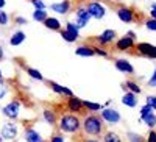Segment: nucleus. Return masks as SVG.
Here are the masks:
<instances>
[{"label": "nucleus", "mask_w": 156, "mask_h": 142, "mask_svg": "<svg viewBox=\"0 0 156 142\" xmlns=\"http://www.w3.org/2000/svg\"><path fill=\"white\" fill-rule=\"evenodd\" d=\"M25 72H27V75L30 76V78H33V80H37V81L44 80V75L37 69H34V67H25Z\"/></svg>", "instance_id": "25"}, {"label": "nucleus", "mask_w": 156, "mask_h": 142, "mask_svg": "<svg viewBox=\"0 0 156 142\" xmlns=\"http://www.w3.org/2000/svg\"><path fill=\"white\" fill-rule=\"evenodd\" d=\"M59 34H61V37H62V39L66 41V42H75V41L78 39L76 36H73V34H72V33H69L67 30H61V31H59Z\"/></svg>", "instance_id": "30"}, {"label": "nucleus", "mask_w": 156, "mask_h": 142, "mask_svg": "<svg viewBox=\"0 0 156 142\" xmlns=\"http://www.w3.org/2000/svg\"><path fill=\"white\" fill-rule=\"evenodd\" d=\"M50 142H66V139H64L62 133H55V134H51Z\"/></svg>", "instance_id": "35"}, {"label": "nucleus", "mask_w": 156, "mask_h": 142, "mask_svg": "<svg viewBox=\"0 0 156 142\" xmlns=\"http://www.w3.org/2000/svg\"><path fill=\"white\" fill-rule=\"evenodd\" d=\"M140 120L148 128H151V130L156 126V114L153 112V108L150 105H147V103L140 108Z\"/></svg>", "instance_id": "3"}, {"label": "nucleus", "mask_w": 156, "mask_h": 142, "mask_svg": "<svg viewBox=\"0 0 156 142\" xmlns=\"http://www.w3.org/2000/svg\"><path fill=\"white\" fill-rule=\"evenodd\" d=\"M25 39H27V34H25L23 31H20V30H17V31H14V33L11 34L9 44H11L12 47H17V45H20Z\"/></svg>", "instance_id": "19"}, {"label": "nucleus", "mask_w": 156, "mask_h": 142, "mask_svg": "<svg viewBox=\"0 0 156 142\" xmlns=\"http://www.w3.org/2000/svg\"><path fill=\"white\" fill-rule=\"evenodd\" d=\"M114 67L119 70V72H122V73H125V75H133L134 73V67H133V64L129 62L128 59H125V58H119V59H115L114 61Z\"/></svg>", "instance_id": "11"}, {"label": "nucleus", "mask_w": 156, "mask_h": 142, "mask_svg": "<svg viewBox=\"0 0 156 142\" xmlns=\"http://www.w3.org/2000/svg\"><path fill=\"white\" fill-rule=\"evenodd\" d=\"M75 53L78 56H83V58H90V56H94V48L92 47H89V45H80V47H76L75 48Z\"/></svg>", "instance_id": "21"}, {"label": "nucleus", "mask_w": 156, "mask_h": 142, "mask_svg": "<svg viewBox=\"0 0 156 142\" xmlns=\"http://www.w3.org/2000/svg\"><path fill=\"white\" fill-rule=\"evenodd\" d=\"M8 22H9V16L2 9V11H0V25H3V27H5V25H8Z\"/></svg>", "instance_id": "34"}, {"label": "nucleus", "mask_w": 156, "mask_h": 142, "mask_svg": "<svg viewBox=\"0 0 156 142\" xmlns=\"http://www.w3.org/2000/svg\"><path fill=\"white\" fill-rule=\"evenodd\" d=\"M145 27L150 30V31H156V19H147L145 20Z\"/></svg>", "instance_id": "33"}, {"label": "nucleus", "mask_w": 156, "mask_h": 142, "mask_svg": "<svg viewBox=\"0 0 156 142\" xmlns=\"http://www.w3.org/2000/svg\"><path fill=\"white\" fill-rule=\"evenodd\" d=\"M64 30H67L69 33H72L73 36H76V37H80V27L75 23V22H67L66 23V28Z\"/></svg>", "instance_id": "29"}, {"label": "nucleus", "mask_w": 156, "mask_h": 142, "mask_svg": "<svg viewBox=\"0 0 156 142\" xmlns=\"http://www.w3.org/2000/svg\"><path fill=\"white\" fill-rule=\"evenodd\" d=\"M90 19H92V17H90V14L87 12V8L86 6H78L76 8V11H75V23L80 28L87 27Z\"/></svg>", "instance_id": "7"}, {"label": "nucleus", "mask_w": 156, "mask_h": 142, "mask_svg": "<svg viewBox=\"0 0 156 142\" xmlns=\"http://www.w3.org/2000/svg\"><path fill=\"white\" fill-rule=\"evenodd\" d=\"M23 139H25V142H44L42 134L36 128H31V126L23 130Z\"/></svg>", "instance_id": "14"}, {"label": "nucleus", "mask_w": 156, "mask_h": 142, "mask_svg": "<svg viewBox=\"0 0 156 142\" xmlns=\"http://www.w3.org/2000/svg\"><path fill=\"white\" fill-rule=\"evenodd\" d=\"M83 142H100L98 139H84Z\"/></svg>", "instance_id": "44"}, {"label": "nucleus", "mask_w": 156, "mask_h": 142, "mask_svg": "<svg viewBox=\"0 0 156 142\" xmlns=\"http://www.w3.org/2000/svg\"><path fill=\"white\" fill-rule=\"evenodd\" d=\"M48 16H47V12H45V9H34V12H33V19L36 20V22H45V19H47Z\"/></svg>", "instance_id": "28"}, {"label": "nucleus", "mask_w": 156, "mask_h": 142, "mask_svg": "<svg viewBox=\"0 0 156 142\" xmlns=\"http://www.w3.org/2000/svg\"><path fill=\"white\" fill-rule=\"evenodd\" d=\"M2 112L5 117H8L11 120H16L19 117V112H20V101H17V100L9 101L8 105H5L2 108Z\"/></svg>", "instance_id": "5"}, {"label": "nucleus", "mask_w": 156, "mask_h": 142, "mask_svg": "<svg viewBox=\"0 0 156 142\" xmlns=\"http://www.w3.org/2000/svg\"><path fill=\"white\" fill-rule=\"evenodd\" d=\"M147 83H148V86H151V87H156V67H154V72H153V75L150 76V80H148Z\"/></svg>", "instance_id": "38"}, {"label": "nucleus", "mask_w": 156, "mask_h": 142, "mask_svg": "<svg viewBox=\"0 0 156 142\" xmlns=\"http://www.w3.org/2000/svg\"><path fill=\"white\" fill-rule=\"evenodd\" d=\"M151 19H156V3H151V11H150Z\"/></svg>", "instance_id": "41"}, {"label": "nucleus", "mask_w": 156, "mask_h": 142, "mask_svg": "<svg viewBox=\"0 0 156 142\" xmlns=\"http://www.w3.org/2000/svg\"><path fill=\"white\" fill-rule=\"evenodd\" d=\"M92 48H94V53H95V55H98V56H103V58H106V56L109 55V53H108V51H106L105 48H103V47H98V45H94Z\"/></svg>", "instance_id": "32"}, {"label": "nucleus", "mask_w": 156, "mask_h": 142, "mask_svg": "<svg viewBox=\"0 0 156 142\" xmlns=\"http://www.w3.org/2000/svg\"><path fill=\"white\" fill-rule=\"evenodd\" d=\"M83 105H84V108L89 111V112H98V111H101L103 108V105H100V103H95V101H90V100H83Z\"/></svg>", "instance_id": "23"}, {"label": "nucleus", "mask_w": 156, "mask_h": 142, "mask_svg": "<svg viewBox=\"0 0 156 142\" xmlns=\"http://www.w3.org/2000/svg\"><path fill=\"white\" fill-rule=\"evenodd\" d=\"M115 31L114 30H105L101 34H98L95 39H97V42L100 44V45H108V44H112L114 41H115Z\"/></svg>", "instance_id": "16"}, {"label": "nucleus", "mask_w": 156, "mask_h": 142, "mask_svg": "<svg viewBox=\"0 0 156 142\" xmlns=\"http://www.w3.org/2000/svg\"><path fill=\"white\" fill-rule=\"evenodd\" d=\"M42 117H44L45 123H48L50 126H53V125L58 123V119H56L55 111H51V109H48V108H45V109L42 111Z\"/></svg>", "instance_id": "20"}, {"label": "nucleus", "mask_w": 156, "mask_h": 142, "mask_svg": "<svg viewBox=\"0 0 156 142\" xmlns=\"http://www.w3.org/2000/svg\"><path fill=\"white\" fill-rule=\"evenodd\" d=\"M103 142H122V139L114 131H106L105 134H103Z\"/></svg>", "instance_id": "26"}, {"label": "nucleus", "mask_w": 156, "mask_h": 142, "mask_svg": "<svg viewBox=\"0 0 156 142\" xmlns=\"http://www.w3.org/2000/svg\"><path fill=\"white\" fill-rule=\"evenodd\" d=\"M105 120H103L100 115L97 114H87L83 117V131L87 136H100L103 133V128H105Z\"/></svg>", "instance_id": "2"}, {"label": "nucleus", "mask_w": 156, "mask_h": 142, "mask_svg": "<svg viewBox=\"0 0 156 142\" xmlns=\"http://www.w3.org/2000/svg\"><path fill=\"white\" fill-rule=\"evenodd\" d=\"M44 25H45V28H48V30H53V31H61V22L56 19V17H47L45 19V22H44Z\"/></svg>", "instance_id": "22"}, {"label": "nucleus", "mask_w": 156, "mask_h": 142, "mask_svg": "<svg viewBox=\"0 0 156 142\" xmlns=\"http://www.w3.org/2000/svg\"><path fill=\"white\" fill-rule=\"evenodd\" d=\"M125 87L128 89L129 92H133V94H136V95H139V94L142 92L140 86H139L136 81H133V80H126V81H125ZM125 87H123V89H125Z\"/></svg>", "instance_id": "24"}, {"label": "nucleus", "mask_w": 156, "mask_h": 142, "mask_svg": "<svg viewBox=\"0 0 156 142\" xmlns=\"http://www.w3.org/2000/svg\"><path fill=\"white\" fill-rule=\"evenodd\" d=\"M66 108L69 109V112L78 114V112H81L84 109V105H83V100L81 98H78V97L73 95V97H69L66 100Z\"/></svg>", "instance_id": "13"}, {"label": "nucleus", "mask_w": 156, "mask_h": 142, "mask_svg": "<svg viewBox=\"0 0 156 142\" xmlns=\"http://www.w3.org/2000/svg\"><path fill=\"white\" fill-rule=\"evenodd\" d=\"M0 134L3 136V139L6 140H14L19 134V128L14 122H6L3 126H2V131H0Z\"/></svg>", "instance_id": "9"}, {"label": "nucleus", "mask_w": 156, "mask_h": 142, "mask_svg": "<svg viewBox=\"0 0 156 142\" xmlns=\"http://www.w3.org/2000/svg\"><path fill=\"white\" fill-rule=\"evenodd\" d=\"M147 105H150L153 108V111H156V95H148L147 97Z\"/></svg>", "instance_id": "36"}, {"label": "nucleus", "mask_w": 156, "mask_h": 142, "mask_svg": "<svg viewBox=\"0 0 156 142\" xmlns=\"http://www.w3.org/2000/svg\"><path fill=\"white\" fill-rule=\"evenodd\" d=\"M147 142H156V131L154 130H150V133L147 136Z\"/></svg>", "instance_id": "39"}, {"label": "nucleus", "mask_w": 156, "mask_h": 142, "mask_svg": "<svg viewBox=\"0 0 156 142\" xmlns=\"http://www.w3.org/2000/svg\"><path fill=\"white\" fill-rule=\"evenodd\" d=\"M126 34H128L129 37H133V39H134V37H136V34H134V31H128Z\"/></svg>", "instance_id": "45"}, {"label": "nucleus", "mask_w": 156, "mask_h": 142, "mask_svg": "<svg viewBox=\"0 0 156 142\" xmlns=\"http://www.w3.org/2000/svg\"><path fill=\"white\" fill-rule=\"evenodd\" d=\"M44 142H47V140H44Z\"/></svg>", "instance_id": "49"}, {"label": "nucleus", "mask_w": 156, "mask_h": 142, "mask_svg": "<svg viewBox=\"0 0 156 142\" xmlns=\"http://www.w3.org/2000/svg\"><path fill=\"white\" fill-rule=\"evenodd\" d=\"M5 5H6V0H0V11L5 8Z\"/></svg>", "instance_id": "42"}, {"label": "nucleus", "mask_w": 156, "mask_h": 142, "mask_svg": "<svg viewBox=\"0 0 156 142\" xmlns=\"http://www.w3.org/2000/svg\"><path fill=\"white\" fill-rule=\"evenodd\" d=\"M0 142H3V136L2 134H0Z\"/></svg>", "instance_id": "47"}, {"label": "nucleus", "mask_w": 156, "mask_h": 142, "mask_svg": "<svg viewBox=\"0 0 156 142\" xmlns=\"http://www.w3.org/2000/svg\"><path fill=\"white\" fill-rule=\"evenodd\" d=\"M126 137L129 142H147V137H144L139 133H134V131H128L126 133Z\"/></svg>", "instance_id": "27"}, {"label": "nucleus", "mask_w": 156, "mask_h": 142, "mask_svg": "<svg viewBox=\"0 0 156 142\" xmlns=\"http://www.w3.org/2000/svg\"><path fill=\"white\" fill-rule=\"evenodd\" d=\"M31 3L34 5V8L36 9H45L47 6H45V3L42 2V0H31Z\"/></svg>", "instance_id": "37"}, {"label": "nucleus", "mask_w": 156, "mask_h": 142, "mask_svg": "<svg viewBox=\"0 0 156 142\" xmlns=\"http://www.w3.org/2000/svg\"><path fill=\"white\" fill-rule=\"evenodd\" d=\"M8 92H9V86H8V83H6L5 80H0V100L5 98V97L8 95Z\"/></svg>", "instance_id": "31"}, {"label": "nucleus", "mask_w": 156, "mask_h": 142, "mask_svg": "<svg viewBox=\"0 0 156 142\" xmlns=\"http://www.w3.org/2000/svg\"><path fill=\"white\" fill-rule=\"evenodd\" d=\"M48 84V87L53 91L55 94H58V95H62V97H73V92H72V89L70 87H67V86H62V84H58L56 81H48L47 83Z\"/></svg>", "instance_id": "12"}, {"label": "nucleus", "mask_w": 156, "mask_h": 142, "mask_svg": "<svg viewBox=\"0 0 156 142\" xmlns=\"http://www.w3.org/2000/svg\"><path fill=\"white\" fill-rule=\"evenodd\" d=\"M111 2H122V0H111Z\"/></svg>", "instance_id": "48"}, {"label": "nucleus", "mask_w": 156, "mask_h": 142, "mask_svg": "<svg viewBox=\"0 0 156 142\" xmlns=\"http://www.w3.org/2000/svg\"><path fill=\"white\" fill-rule=\"evenodd\" d=\"M117 17H119L123 23H131L134 20V12L128 6H120L119 9H117Z\"/></svg>", "instance_id": "15"}, {"label": "nucleus", "mask_w": 156, "mask_h": 142, "mask_svg": "<svg viewBox=\"0 0 156 142\" xmlns=\"http://www.w3.org/2000/svg\"><path fill=\"white\" fill-rule=\"evenodd\" d=\"M14 22H16L17 25H27V22H28V20L25 19V17H16V19H14Z\"/></svg>", "instance_id": "40"}, {"label": "nucleus", "mask_w": 156, "mask_h": 142, "mask_svg": "<svg viewBox=\"0 0 156 142\" xmlns=\"http://www.w3.org/2000/svg\"><path fill=\"white\" fill-rule=\"evenodd\" d=\"M86 8H87V12L90 14V17L92 19H103L105 17V14H106V8L103 6L101 3H98V2H89L87 5H86Z\"/></svg>", "instance_id": "8"}, {"label": "nucleus", "mask_w": 156, "mask_h": 142, "mask_svg": "<svg viewBox=\"0 0 156 142\" xmlns=\"http://www.w3.org/2000/svg\"><path fill=\"white\" fill-rule=\"evenodd\" d=\"M3 56H5V51H3V47L0 45V59H3Z\"/></svg>", "instance_id": "43"}, {"label": "nucleus", "mask_w": 156, "mask_h": 142, "mask_svg": "<svg viewBox=\"0 0 156 142\" xmlns=\"http://www.w3.org/2000/svg\"><path fill=\"white\" fill-rule=\"evenodd\" d=\"M100 117L106 123H109V125H115V123H119L122 120L120 112L117 109H114V108H103L100 111Z\"/></svg>", "instance_id": "4"}, {"label": "nucleus", "mask_w": 156, "mask_h": 142, "mask_svg": "<svg viewBox=\"0 0 156 142\" xmlns=\"http://www.w3.org/2000/svg\"><path fill=\"white\" fill-rule=\"evenodd\" d=\"M58 128L61 133L66 134H76L83 130V120L76 114H62L58 119Z\"/></svg>", "instance_id": "1"}, {"label": "nucleus", "mask_w": 156, "mask_h": 142, "mask_svg": "<svg viewBox=\"0 0 156 142\" xmlns=\"http://www.w3.org/2000/svg\"><path fill=\"white\" fill-rule=\"evenodd\" d=\"M131 48H136V42L133 37H129L128 34H125L123 37H119V39L115 41V50L119 51H128Z\"/></svg>", "instance_id": "10"}, {"label": "nucleus", "mask_w": 156, "mask_h": 142, "mask_svg": "<svg viewBox=\"0 0 156 142\" xmlns=\"http://www.w3.org/2000/svg\"><path fill=\"white\" fill-rule=\"evenodd\" d=\"M50 9L53 11V12H58V14L64 16V14H67L69 9H70V2H69V0H61V2L51 3L50 5Z\"/></svg>", "instance_id": "17"}, {"label": "nucleus", "mask_w": 156, "mask_h": 142, "mask_svg": "<svg viewBox=\"0 0 156 142\" xmlns=\"http://www.w3.org/2000/svg\"><path fill=\"white\" fill-rule=\"evenodd\" d=\"M122 103H123L125 106H128V108H136V106H137V95L128 91V92L123 94V97H122Z\"/></svg>", "instance_id": "18"}, {"label": "nucleus", "mask_w": 156, "mask_h": 142, "mask_svg": "<svg viewBox=\"0 0 156 142\" xmlns=\"http://www.w3.org/2000/svg\"><path fill=\"white\" fill-rule=\"evenodd\" d=\"M136 50L139 55L145 56L148 59H156V45H153L150 42H137Z\"/></svg>", "instance_id": "6"}, {"label": "nucleus", "mask_w": 156, "mask_h": 142, "mask_svg": "<svg viewBox=\"0 0 156 142\" xmlns=\"http://www.w3.org/2000/svg\"><path fill=\"white\" fill-rule=\"evenodd\" d=\"M0 80H3V70H2V67H0Z\"/></svg>", "instance_id": "46"}]
</instances>
